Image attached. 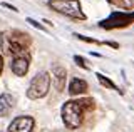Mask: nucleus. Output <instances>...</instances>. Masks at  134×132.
Instances as JSON below:
<instances>
[{
	"label": "nucleus",
	"mask_w": 134,
	"mask_h": 132,
	"mask_svg": "<svg viewBox=\"0 0 134 132\" xmlns=\"http://www.w3.org/2000/svg\"><path fill=\"white\" fill-rule=\"evenodd\" d=\"M0 44H2L3 53L19 57L29 52L32 45V37L22 30H7L0 35Z\"/></svg>",
	"instance_id": "obj_2"
},
{
	"label": "nucleus",
	"mask_w": 134,
	"mask_h": 132,
	"mask_svg": "<svg viewBox=\"0 0 134 132\" xmlns=\"http://www.w3.org/2000/svg\"><path fill=\"white\" fill-rule=\"evenodd\" d=\"M134 22V12H114L111 14L107 19H104L102 22H99V25L102 28H124L127 25H131Z\"/></svg>",
	"instance_id": "obj_5"
},
{
	"label": "nucleus",
	"mask_w": 134,
	"mask_h": 132,
	"mask_svg": "<svg viewBox=\"0 0 134 132\" xmlns=\"http://www.w3.org/2000/svg\"><path fill=\"white\" fill-rule=\"evenodd\" d=\"M27 22H29V23H32V25H35L37 28H44V27H42V25H40V23H37V22H35V20H32V19H27Z\"/></svg>",
	"instance_id": "obj_14"
},
{
	"label": "nucleus",
	"mask_w": 134,
	"mask_h": 132,
	"mask_svg": "<svg viewBox=\"0 0 134 132\" xmlns=\"http://www.w3.org/2000/svg\"><path fill=\"white\" fill-rule=\"evenodd\" d=\"M29 57L27 55H19V57H14V60H12V72L15 74V75L19 77H24L25 74L29 72Z\"/></svg>",
	"instance_id": "obj_7"
},
{
	"label": "nucleus",
	"mask_w": 134,
	"mask_h": 132,
	"mask_svg": "<svg viewBox=\"0 0 134 132\" xmlns=\"http://www.w3.org/2000/svg\"><path fill=\"white\" fill-rule=\"evenodd\" d=\"M111 5L117 7V9H122V10H131L134 7V0H107Z\"/></svg>",
	"instance_id": "obj_12"
},
{
	"label": "nucleus",
	"mask_w": 134,
	"mask_h": 132,
	"mask_svg": "<svg viewBox=\"0 0 134 132\" xmlns=\"http://www.w3.org/2000/svg\"><path fill=\"white\" fill-rule=\"evenodd\" d=\"M2 70H3V57L0 55V74H2Z\"/></svg>",
	"instance_id": "obj_15"
},
{
	"label": "nucleus",
	"mask_w": 134,
	"mask_h": 132,
	"mask_svg": "<svg viewBox=\"0 0 134 132\" xmlns=\"http://www.w3.org/2000/svg\"><path fill=\"white\" fill-rule=\"evenodd\" d=\"M65 70L64 67H54V80H55V89L62 92L65 87Z\"/></svg>",
	"instance_id": "obj_10"
},
{
	"label": "nucleus",
	"mask_w": 134,
	"mask_h": 132,
	"mask_svg": "<svg viewBox=\"0 0 134 132\" xmlns=\"http://www.w3.org/2000/svg\"><path fill=\"white\" fill-rule=\"evenodd\" d=\"M49 87H50V75H49V72H39L32 79L30 85H29L27 97L32 99V100L42 99L44 95H47Z\"/></svg>",
	"instance_id": "obj_4"
},
{
	"label": "nucleus",
	"mask_w": 134,
	"mask_h": 132,
	"mask_svg": "<svg viewBox=\"0 0 134 132\" xmlns=\"http://www.w3.org/2000/svg\"><path fill=\"white\" fill-rule=\"evenodd\" d=\"M96 109V100L92 97L79 99V100H69L62 105V121L67 129H77L82 125L84 115L87 112H92Z\"/></svg>",
	"instance_id": "obj_1"
},
{
	"label": "nucleus",
	"mask_w": 134,
	"mask_h": 132,
	"mask_svg": "<svg viewBox=\"0 0 134 132\" xmlns=\"http://www.w3.org/2000/svg\"><path fill=\"white\" fill-rule=\"evenodd\" d=\"M87 92V82L79 79V77H72L69 82V94L70 95H82Z\"/></svg>",
	"instance_id": "obj_8"
},
{
	"label": "nucleus",
	"mask_w": 134,
	"mask_h": 132,
	"mask_svg": "<svg viewBox=\"0 0 134 132\" xmlns=\"http://www.w3.org/2000/svg\"><path fill=\"white\" fill-rule=\"evenodd\" d=\"M34 125L35 121L30 115H20V117L14 119L8 125L7 132H34Z\"/></svg>",
	"instance_id": "obj_6"
},
{
	"label": "nucleus",
	"mask_w": 134,
	"mask_h": 132,
	"mask_svg": "<svg viewBox=\"0 0 134 132\" xmlns=\"http://www.w3.org/2000/svg\"><path fill=\"white\" fill-rule=\"evenodd\" d=\"M74 60L77 62V65H79V67H81V69H86V70H87V69H89V65L86 64V60H84L81 55H75V57H74Z\"/></svg>",
	"instance_id": "obj_13"
},
{
	"label": "nucleus",
	"mask_w": 134,
	"mask_h": 132,
	"mask_svg": "<svg viewBox=\"0 0 134 132\" xmlns=\"http://www.w3.org/2000/svg\"><path fill=\"white\" fill-rule=\"evenodd\" d=\"M47 5L65 17H70L74 20H86V14L81 9L79 0H49Z\"/></svg>",
	"instance_id": "obj_3"
},
{
	"label": "nucleus",
	"mask_w": 134,
	"mask_h": 132,
	"mask_svg": "<svg viewBox=\"0 0 134 132\" xmlns=\"http://www.w3.org/2000/svg\"><path fill=\"white\" fill-rule=\"evenodd\" d=\"M15 105V99L10 94H2L0 95V117H5L10 114V110Z\"/></svg>",
	"instance_id": "obj_9"
},
{
	"label": "nucleus",
	"mask_w": 134,
	"mask_h": 132,
	"mask_svg": "<svg viewBox=\"0 0 134 132\" xmlns=\"http://www.w3.org/2000/svg\"><path fill=\"white\" fill-rule=\"evenodd\" d=\"M96 77H97L99 84H102V85H104V87H106V89H111V90H117V92H119V94H122V90H121V89H117V85H116V84H114V82H112V80H109L106 75H102V74H97V75H96Z\"/></svg>",
	"instance_id": "obj_11"
}]
</instances>
